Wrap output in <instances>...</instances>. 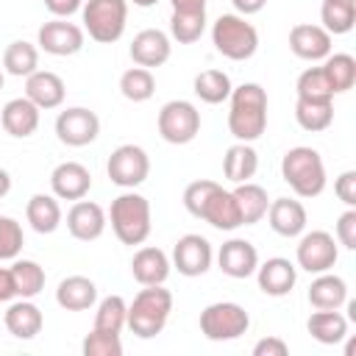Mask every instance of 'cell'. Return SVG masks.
<instances>
[{"label":"cell","mask_w":356,"mask_h":356,"mask_svg":"<svg viewBox=\"0 0 356 356\" xmlns=\"http://www.w3.org/2000/svg\"><path fill=\"white\" fill-rule=\"evenodd\" d=\"M228 131L236 142H256L267 128V92L261 83H242L231 89Z\"/></svg>","instance_id":"1"},{"label":"cell","mask_w":356,"mask_h":356,"mask_svg":"<svg viewBox=\"0 0 356 356\" xmlns=\"http://www.w3.org/2000/svg\"><path fill=\"white\" fill-rule=\"evenodd\" d=\"M170 312H172V292L164 289V284H153V286H145L134 295V300L128 303L125 325L139 339H153L156 334L164 331Z\"/></svg>","instance_id":"2"},{"label":"cell","mask_w":356,"mask_h":356,"mask_svg":"<svg viewBox=\"0 0 356 356\" xmlns=\"http://www.w3.org/2000/svg\"><path fill=\"white\" fill-rule=\"evenodd\" d=\"M108 222H111V231L114 236L122 242V245H142L147 236H150V200L134 189H125L122 195H117L111 200V209H108Z\"/></svg>","instance_id":"3"},{"label":"cell","mask_w":356,"mask_h":356,"mask_svg":"<svg viewBox=\"0 0 356 356\" xmlns=\"http://www.w3.org/2000/svg\"><path fill=\"white\" fill-rule=\"evenodd\" d=\"M281 178L289 184V189L298 197H317L325 189V164L323 156L309 147V145H298L289 147L281 159Z\"/></svg>","instance_id":"4"},{"label":"cell","mask_w":356,"mask_h":356,"mask_svg":"<svg viewBox=\"0 0 356 356\" xmlns=\"http://www.w3.org/2000/svg\"><path fill=\"white\" fill-rule=\"evenodd\" d=\"M211 44L228 61H248L259 50V31L239 14H220L211 22Z\"/></svg>","instance_id":"5"},{"label":"cell","mask_w":356,"mask_h":356,"mask_svg":"<svg viewBox=\"0 0 356 356\" xmlns=\"http://www.w3.org/2000/svg\"><path fill=\"white\" fill-rule=\"evenodd\" d=\"M83 33L100 44H111L125 33L128 0H83L81 6Z\"/></svg>","instance_id":"6"},{"label":"cell","mask_w":356,"mask_h":356,"mask_svg":"<svg viewBox=\"0 0 356 356\" xmlns=\"http://www.w3.org/2000/svg\"><path fill=\"white\" fill-rule=\"evenodd\" d=\"M248 328H250V314L245 312V306L234 300H217L200 312V334L211 342L239 339Z\"/></svg>","instance_id":"7"},{"label":"cell","mask_w":356,"mask_h":356,"mask_svg":"<svg viewBox=\"0 0 356 356\" xmlns=\"http://www.w3.org/2000/svg\"><path fill=\"white\" fill-rule=\"evenodd\" d=\"M159 134L170 145H189L200 134V111L189 100H167L159 111Z\"/></svg>","instance_id":"8"},{"label":"cell","mask_w":356,"mask_h":356,"mask_svg":"<svg viewBox=\"0 0 356 356\" xmlns=\"http://www.w3.org/2000/svg\"><path fill=\"white\" fill-rule=\"evenodd\" d=\"M106 172H108L111 184H117L122 189H136L150 175V156L139 145H120L111 150V156L106 161Z\"/></svg>","instance_id":"9"},{"label":"cell","mask_w":356,"mask_h":356,"mask_svg":"<svg viewBox=\"0 0 356 356\" xmlns=\"http://www.w3.org/2000/svg\"><path fill=\"white\" fill-rule=\"evenodd\" d=\"M339 259V248H337V239L334 234L328 231H303L300 234V242L295 248V261L300 270L317 275V273H325L337 264Z\"/></svg>","instance_id":"10"},{"label":"cell","mask_w":356,"mask_h":356,"mask_svg":"<svg viewBox=\"0 0 356 356\" xmlns=\"http://www.w3.org/2000/svg\"><path fill=\"white\" fill-rule=\"evenodd\" d=\"M100 134V117L86 106H70L56 117V136L67 147H86Z\"/></svg>","instance_id":"11"},{"label":"cell","mask_w":356,"mask_h":356,"mask_svg":"<svg viewBox=\"0 0 356 356\" xmlns=\"http://www.w3.org/2000/svg\"><path fill=\"white\" fill-rule=\"evenodd\" d=\"M172 267L186 275V278H197L203 273L211 270V261H214V248L206 236L200 234H184L175 248H172Z\"/></svg>","instance_id":"12"},{"label":"cell","mask_w":356,"mask_h":356,"mask_svg":"<svg viewBox=\"0 0 356 356\" xmlns=\"http://www.w3.org/2000/svg\"><path fill=\"white\" fill-rule=\"evenodd\" d=\"M83 39H86L83 28L75 25V22H67L61 17L44 22L39 28V33H36L39 50H44L50 56H75L83 47Z\"/></svg>","instance_id":"13"},{"label":"cell","mask_w":356,"mask_h":356,"mask_svg":"<svg viewBox=\"0 0 356 356\" xmlns=\"http://www.w3.org/2000/svg\"><path fill=\"white\" fill-rule=\"evenodd\" d=\"M106 225H108V217H106L103 206L95 203V200H83L81 197L67 211V231L78 242H95V239H100L103 231H106Z\"/></svg>","instance_id":"14"},{"label":"cell","mask_w":356,"mask_h":356,"mask_svg":"<svg viewBox=\"0 0 356 356\" xmlns=\"http://www.w3.org/2000/svg\"><path fill=\"white\" fill-rule=\"evenodd\" d=\"M331 42H334V36L323 25L298 22L289 31V50L303 61H323L334 47Z\"/></svg>","instance_id":"15"},{"label":"cell","mask_w":356,"mask_h":356,"mask_svg":"<svg viewBox=\"0 0 356 356\" xmlns=\"http://www.w3.org/2000/svg\"><path fill=\"white\" fill-rule=\"evenodd\" d=\"M217 264L228 278H250L259 267V250L248 239H228L217 250Z\"/></svg>","instance_id":"16"},{"label":"cell","mask_w":356,"mask_h":356,"mask_svg":"<svg viewBox=\"0 0 356 356\" xmlns=\"http://www.w3.org/2000/svg\"><path fill=\"white\" fill-rule=\"evenodd\" d=\"M50 189L58 200H81L92 189V172L81 161H61L50 172Z\"/></svg>","instance_id":"17"},{"label":"cell","mask_w":356,"mask_h":356,"mask_svg":"<svg viewBox=\"0 0 356 356\" xmlns=\"http://www.w3.org/2000/svg\"><path fill=\"white\" fill-rule=\"evenodd\" d=\"M256 281H259V289L270 298H284L292 292L295 281H298V267L284 259V256H273L267 261H259L256 267Z\"/></svg>","instance_id":"18"},{"label":"cell","mask_w":356,"mask_h":356,"mask_svg":"<svg viewBox=\"0 0 356 356\" xmlns=\"http://www.w3.org/2000/svg\"><path fill=\"white\" fill-rule=\"evenodd\" d=\"M170 53H172V42L159 28H145L131 42V58L136 67H145V70L161 67L170 58Z\"/></svg>","instance_id":"19"},{"label":"cell","mask_w":356,"mask_h":356,"mask_svg":"<svg viewBox=\"0 0 356 356\" xmlns=\"http://www.w3.org/2000/svg\"><path fill=\"white\" fill-rule=\"evenodd\" d=\"M25 97L39 111H50V108H58L64 103L67 86H64L61 75H56L50 70H36L25 78Z\"/></svg>","instance_id":"20"},{"label":"cell","mask_w":356,"mask_h":356,"mask_svg":"<svg viewBox=\"0 0 356 356\" xmlns=\"http://www.w3.org/2000/svg\"><path fill=\"white\" fill-rule=\"evenodd\" d=\"M264 217H267L270 228H273L278 236H286V239L300 236V234L306 231V222H309L303 203L295 200V197H275V200H270Z\"/></svg>","instance_id":"21"},{"label":"cell","mask_w":356,"mask_h":356,"mask_svg":"<svg viewBox=\"0 0 356 356\" xmlns=\"http://www.w3.org/2000/svg\"><path fill=\"white\" fill-rule=\"evenodd\" d=\"M203 222H209L211 228L217 231H236L242 225V217H239V206H236V197L231 189H222V184L209 195V200L203 203L200 209V217Z\"/></svg>","instance_id":"22"},{"label":"cell","mask_w":356,"mask_h":356,"mask_svg":"<svg viewBox=\"0 0 356 356\" xmlns=\"http://www.w3.org/2000/svg\"><path fill=\"white\" fill-rule=\"evenodd\" d=\"M0 125L8 136L14 139H28L36 134L39 128V108L22 95V97H11L3 108H0Z\"/></svg>","instance_id":"23"},{"label":"cell","mask_w":356,"mask_h":356,"mask_svg":"<svg viewBox=\"0 0 356 356\" xmlns=\"http://www.w3.org/2000/svg\"><path fill=\"white\" fill-rule=\"evenodd\" d=\"M3 323H6V331L17 339H33L42 325H44V317H42V309L33 303V298H17L8 303L6 314H3Z\"/></svg>","instance_id":"24"},{"label":"cell","mask_w":356,"mask_h":356,"mask_svg":"<svg viewBox=\"0 0 356 356\" xmlns=\"http://www.w3.org/2000/svg\"><path fill=\"white\" fill-rule=\"evenodd\" d=\"M170 256L161 250V248H153V245H145L134 253L131 259V275L134 281H139L142 286H153V284H164L167 275H170Z\"/></svg>","instance_id":"25"},{"label":"cell","mask_w":356,"mask_h":356,"mask_svg":"<svg viewBox=\"0 0 356 356\" xmlns=\"http://www.w3.org/2000/svg\"><path fill=\"white\" fill-rule=\"evenodd\" d=\"M56 303L64 312H86L97 303V286L86 275H67L56 286Z\"/></svg>","instance_id":"26"},{"label":"cell","mask_w":356,"mask_h":356,"mask_svg":"<svg viewBox=\"0 0 356 356\" xmlns=\"http://www.w3.org/2000/svg\"><path fill=\"white\" fill-rule=\"evenodd\" d=\"M306 331L320 345H337L348 337V317L339 314V309H317L309 314Z\"/></svg>","instance_id":"27"},{"label":"cell","mask_w":356,"mask_h":356,"mask_svg":"<svg viewBox=\"0 0 356 356\" xmlns=\"http://www.w3.org/2000/svg\"><path fill=\"white\" fill-rule=\"evenodd\" d=\"M256 170H259V153L253 150L250 142H236V145H231L225 150V156H222V175H225V181L245 184V181H250L256 175Z\"/></svg>","instance_id":"28"},{"label":"cell","mask_w":356,"mask_h":356,"mask_svg":"<svg viewBox=\"0 0 356 356\" xmlns=\"http://www.w3.org/2000/svg\"><path fill=\"white\" fill-rule=\"evenodd\" d=\"M61 217L64 214H61V206H58V197L56 195L36 192L25 203V220L31 222V228L36 234H53L61 225Z\"/></svg>","instance_id":"29"},{"label":"cell","mask_w":356,"mask_h":356,"mask_svg":"<svg viewBox=\"0 0 356 356\" xmlns=\"http://www.w3.org/2000/svg\"><path fill=\"white\" fill-rule=\"evenodd\" d=\"M309 303L314 309H339L348 300V284L342 275L334 273H317V278L309 284Z\"/></svg>","instance_id":"30"},{"label":"cell","mask_w":356,"mask_h":356,"mask_svg":"<svg viewBox=\"0 0 356 356\" xmlns=\"http://www.w3.org/2000/svg\"><path fill=\"white\" fill-rule=\"evenodd\" d=\"M231 192L236 197L242 225H256L259 220H264L267 206H270V197H267V189L264 186H259L253 181H245V184H234Z\"/></svg>","instance_id":"31"},{"label":"cell","mask_w":356,"mask_h":356,"mask_svg":"<svg viewBox=\"0 0 356 356\" xmlns=\"http://www.w3.org/2000/svg\"><path fill=\"white\" fill-rule=\"evenodd\" d=\"M3 70L14 78H28L31 72L39 70V47L25 42V39L11 42L3 50Z\"/></svg>","instance_id":"32"},{"label":"cell","mask_w":356,"mask_h":356,"mask_svg":"<svg viewBox=\"0 0 356 356\" xmlns=\"http://www.w3.org/2000/svg\"><path fill=\"white\" fill-rule=\"evenodd\" d=\"M320 22L331 36L350 33L356 25V0H323Z\"/></svg>","instance_id":"33"},{"label":"cell","mask_w":356,"mask_h":356,"mask_svg":"<svg viewBox=\"0 0 356 356\" xmlns=\"http://www.w3.org/2000/svg\"><path fill=\"white\" fill-rule=\"evenodd\" d=\"M192 89H195V95H197L203 103L217 106V103H225V100L231 97L234 83H231L228 72H222V70H203V72L195 75Z\"/></svg>","instance_id":"34"},{"label":"cell","mask_w":356,"mask_h":356,"mask_svg":"<svg viewBox=\"0 0 356 356\" xmlns=\"http://www.w3.org/2000/svg\"><path fill=\"white\" fill-rule=\"evenodd\" d=\"M11 275H14V286H17V298H36L44 289V267L33 259H14L11 261Z\"/></svg>","instance_id":"35"},{"label":"cell","mask_w":356,"mask_h":356,"mask_svg":"<svg viewBox=\"0 0 356 356\" xmlns=\"http://www.w3.org/2000/svg\"><path fill=\"white\" fill-rule=\"evenodd\" d=\"M323 72H325L334 95L350 92L356 83V58L350 53H328L323 58Z\"/></svg>","instance_id":"36"},{"label":"cell","mask_w":356,"mask_h":356,"mask_svg":"<svg viewBox=\"0 0 356 356\" xmlns=\"http://www.w3.org/2000/svg\"><path fill=\"white\" fill-rule=\"evenodd\" d=\"M295 120L303 131L320 134L334 122V100H300L295 103Z\"/></svg>","instance_id":"37"},{"label":"cell","mask_w":356,"mask_h":356,"mask_svg":"<svg viewBox=\"0 0 356 356\" xmlns=\"http://www.w3.org/2000/svg\"><path fill=\"white\" fill-rule=\"evenodd\" d=\"M120 92H122V97L131 100V103H145V100H150L153 92H156V78H153V72L145 70V67H131V70H125V72L120 75Z\"/></svg>","instance_id":"38"},{"label":"cell","mask_w":356,"mask_h":356,"mask_svg":"<svg viewBox=\"0 0 356 356\" xmlns=\"http://www.w3.org/2000/svg\"><path fill=\"white\" fill-rule=\"evenodd\" d=\"M125 320H128V303H125V298H120V295H106V298L97 303L95 325H92V328L120 334V331L125 328Z\"/></svg>","instance_id":"39"},{"label":"cell","mask_w":356,"mask_h":356,"mask_svg":"<svg viewBox=\"0 0 356 356\" xmlns=\"http://www.w3.org/2000/svg\"><path fill=\"white\" fill-rule=\"evenodd\" d=\"M295 92L300 100H334V89L323 67H306L295 81Z\"/></svg>","instance_id":"40"},{"label":"cell","mask_w":356,"mask_h":356,"mask_svg":"<svg viewBox=\"0 0 356 356\" xmlns=\"http://www.w3.org/2000/svg\"><path fill=\"white\" fill-rule=\"evenodd\" d=\"M206 31V11L197 14H184V11H172L170 17V36L178 44H195Z\"/></svg>","instance_id":"41"},{"label":"cell","mask_w":356,"mask_h":356,"mask_svg":"<svg viewBox=\"0 0 356 356\" xmlns=\"http://www.w3.org/2000/svg\"><path fill=\"white\" fill-rule=\"evenodd\" d=\"M81 350H83V356H122V342H120V334L92 328L83 337Z\"/></svg>","instance_id":"42"},{"label":"cell","mask_w":356,"mask_h":356,"mask_svg":"<svg viewBox=\"0 0 356 356\" xmlns=\"http://www.w3.org/2000/svg\"><path fill=\"white\" fill-rule=\"evenodd\" d=\"M25 245L22 225L14 217L0 214V261H14Z\"/></svg>","instance_id":"43"},{"label":"cell","mask_w":356,"mask_h":356,"mask_svg":"<svg viewBox=\"0 0 356 356\" xmlns=\"http://www.w3.org/2000/svg\"><path fill=\"white\" fill-rule=\"evenodd\" d=\"M217 186H220V184H217V181H209V178H200V181L186 184V189H184V206H186V211H189L192 217H200L203 203L209 200V195H211Z\"/></svg>","instance_id":"44"},{"label":"cell","mask_w":356,"mask_h":356,"mask_svg":"<svg viewBox=\"0 0 356 356\" xmlns=\"http://www.w3.org/2000/svg\"><path fill=\"white\" fill-rule=\"evenodd\" d=\"M334 239L348 248V250H356V209H345L334 225Z\"/></svg>","instance_id":"45"},{"label":"cell","mask_w":356,"mask_h":356,"mask_svg":"<svg viewBox=\"0 0 356 356\" xmlns=\"http://www.w3.org/2000/svg\"><path fill=\"white\" fill-rule=\"evenodd\" d=\"M334 195H337L348 209H356V170H345V172L334 181Z\"/></svg>","instance_id":"46"},{"label":"cell","mask_w":356,"mask_h":356,"mask_svg":"<svg viewBox=\"0 0 356 356\" xmlns=\"http://www.w3.org/2000/svg\"><path fill=\"white\" fill-rule=\"evenodd\" d=\"M289 345L281 337H264L253 345V356H286Z\"/></svg>","instance_id":"47"},{"label":"cell","mask_w":356,"mask_h":356,"mask_svg":"<svg viewBox=\"0 0 356 356\" xmlns=\"http://www.w3.org/2000/svg\"><path fill=\"white\" fill-rule=\"evenodd\" d=\"M81 6H83V0H44V8L61 19H70L72 14H78Z\"/></svg>","instance_id":"48"},{"label":"cell","mask_w":356,"mask_h":356,"mask_svg":"<svg viewBox=\"0 0 356 356\" xmlns=\"http://www.w3.org/2000/svg\"><path fill=\"white\" fill-rule=\"evenodd\" d=\"M17 298V286H14V275L8 267H0V303H8Z\"/></svg>","instance_id":"49"},{"label":"cell","mask_w":356,"mask_h":356,"mask_svg":"<svg viewBox=\"0 0 356 356\" xmlns=\"http://www.w3.org/2000/svg\"><path fill=\"white\" fill-rule=\"evenodd\" d=\"M231 3H234V8H236V14H239V17L259 14V11L267 6V0H231Z\"/></svg>","instance_id":"50"},{"label":"cell","mask_w":356,"mask_h":356,"mask_svg":"<svg viewBox=\"0 0 356 356\" xmlns=\"http://www.w3.org/2000/svg\"><path fill=\"white\" fill-rule=\"evenodd\" d=\"M172 11H184V14H197L206 11V0H170Z\"/></svg>","instance_id":"51"},{"label":"cell","mask_w":356,"mask_h":356,"mask_svg":"<svg viewBox=\"0 0 356 356\" xmlns=\"http://www.w3.org/2000/svg\"><path fill=\"white\" fill-rule=\"evenodd\" d=\"M8 192H11V175H8V170L0 167V200H3Z\"/></svg>","instance_id":"52"},{"label":"cell","mask_w":356,"mask_h":356,"mask_svg":"<svg viewBox=\"0 0 356 356\" xmlns=\"http://www.w3.org/2000/svg\"><path fill=\"white\" fill-rule=\"evenodd\" d=\"M131 3H134V6H139V8H153L159 0H131Z\"/></svg>","instance_id":"53"},{"label":"cell","mask_w":356,"mask_h":356,"mask_svg":"<svg viewBox=\"0 0 356 356\" xmlns=\"http://www.w3.org/2000/svg\"><path fill=\"white\" fill-rule=\"evenodd\" d=\"M0 89H3V67H0Z\"/></svg>","instance_id":"54"}]
</instances>
